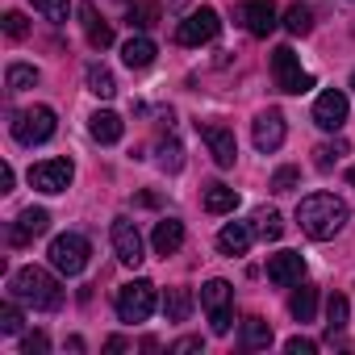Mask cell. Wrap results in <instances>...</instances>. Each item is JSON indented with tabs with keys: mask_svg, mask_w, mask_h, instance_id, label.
Returning <instances> with one entry per match:
<instances>
[{
	"mask_svg": "<svg viewBox=\"0 0 355 355\" xmlns=\"http://www.w3.org/2000/svg\"><path fill=\"white\" fill-rule=\"evenodd\" d=\"M284 30H288V34H297V38H305V34L313 30V21H309V9H305V5H293V9L284 13Z\"/></svg>",
	"mask_w": 355,
	"mask_h": 355,
	"instance_id": "obj_30",
	"label": "cell"
},
{
	"mask_svg": "<svg viewBox=\"0 0 355 355\" xmlns=\"http://www.w3.org/2000/svg\"><path fill=\"white\" fill-rule=\"evenodd\" d=\"M343 326H347V297H343V293H334V297L326 301V334L334 338Z\"/></svg>",
	"mask_w": 355,
	"mask_h": 355,
	"instance_id": "obj_29",
	"label": "cell"
},
{
	"mask_svg": "<svg viewBox=\"0 0 355 355\" xmlns=\"http://www.w3.org/2000/svg\"><path fill=\"white\" fill-rule=\"evenodd\" d=\"M159 17H163L159 0H138V5H130V26L134 30H150V26H159Z\"/></svg>",
	"mask_w": 355,
	"mask_h": 355,
	"instance_id": "obj_26",
	"label": "cell"
},
{
	"mask_svg": "<svg viewBox=\"0 0 355 355\" xmlns=\"http://www.w3.org/2000/svg\"><path fill=\"white\" fill-rule=\"evenodd\" d=\"M351 88H355V76H351Z\"/></svg>",
	"mask_w": 355,
	"mask_h": 355,
	"instance_id": "obj_44",
	"label": "cell"
},
{
	"mask_svg": "<svg viewBox=\"0 0 355 355\" xmlns=\"http://www.w3.org/2000/svg\"><path fill=\"white\" fill-rule=\"evenodd\" d=\"M5 84H9L13 92H26V88H34V84H38V67H30V63H9Z\"/></svg>",
	"mask_w": 355,
	"mask_h": 355,
	"instance_id": "obj_28",
	"label": "cell"
},
{
	"mask_svg": "<svg viewBox=\"0 0 355 355\" xmlns=\"http://www.w3.org/2000/svg\"><path fill=\"white\" fill-rule=\"evenodd\" d=\"M343 121H347V96H343L338 88L322 92V96L313 101V125L326 130V134H334V130H343Z\"/></svg>",
	"mask_w": 355,
	"mask_h": 355,
	"instance_id": "obj_12",
	"label": "cell"
},
{
	"mask_svg": "<svg viewBox=\"0 0 355 355\" xmlns=\"http://www.w3.org/2000/svg\"><path fill=\"white\" fill-rule=\"evenodd\" d=\"M0 330H5V334H21V309L13 301L0 305Z\"/></svg>",
	"mask_w": 355,
	"mask_h": 355,
	"instance_id": "obj_36",
	"label": "cell"
},
{
	"mask_svg": "<svg viewBox=\"0 0 355 355\" xmlns=\"http://www.w3.org/2000/svg\"><path fill=\"white\" fill-rule=\"evenodd\" d=\"M84 80H88V92H92V96H101V101H109V96H117V80H113V71H109V67H101V63H92Z\"/></svg>",
	"mask_w": 355,
	"mask_h": 355,
	"instance_id": "obj_24",
	"label": "cell"
},
{
	"mask_svg": "<svg viewBox=\"0 0 355 355\" xmlns=\"http://www.w3.org/2000/svg\"><path fill=\"white\" fill-rule=\"evenodd\" d=\"M13 297L26 301V305H34V309H59V305H63L59 280H55L46 268H34V263L13 272Z\"/></svg>",
	"mask_w": 355,
	"mask_h": 355,
	"instance_id": "obj_2",
	"label": "cell"
},
{
	"mask_svg": "<svg viewBox=\"0 0 355 355\" xmlns=\"http://www.w3.org/2000/svg\"><path fill=\"white\" fill-rule=\"evenodd\" d=\"M113 251H117V259L125 263V268H138L146 255H142V234H138V226L130 222V218H117L113 222Z\"/></svg>",
	"mask_w": 355,
	"mask_h": 355,
	"instance_id": "obj_13",
	"label": "cell"
},
{
	"mask_svg": "<svg viewBox=\"0 0 355 355\" xmlns=\"http://www.w3.org/2000/svg\"><path fill=\"white\" fill-rule=\"evenodd\" d=\"M46 347H51V343H46V334H42V330H34V334H26V338H21V351H26V355H46Z\"/></svg>",
	"mask_w": 355,
	"mask_h": 355,
	"instance_id": "obj_38",
	"label": "cell"
},
{
	"mask_svg": "<svg viewBox=\"0 0 355 355\" xmlns=\"http://www.w3.org/2000/svg\"><path fill=\"white\" fill-rule=\"evenodd\" d=\"M284 351H288V355H313V343H309V338H288Z\"/></svg>",
	"mask_w": 355,
	"mask_h": 355,
	"instance_id": "obj_40",
	"label": "cell"
},
{
	"mask_svg": "<svg viewBox=\"0 0 355 355\" xmlns=\"http://www.w3.org/2000/svg\"><path fill=\"white\" fill-rule=\"evenodd\" d=\"M175 355H193V351H205V338H180V343H175L171 347Z\"/></svg>",
	"mask_w": 355,
	"mask_h": 355,
	"instance_id": "obj_39",
	"label": "cell"
},
{
	"mask_svg": "<svg viewBox=\"0 0 355 355\" xmlns=\"http://www.w3.org/2000/svg\"><path fill=\"white\" fill-rule=\"evenodd\" d=\"M251 239H255V234H251V226H247V222H226V226L218 230V251H222V255H230V259H234V255H247Z\"/></svg>",
	"mask_w": 355,
	"mask_h": 355,
	"instance_id": "obj_19",
	"label": "cell"
},
{
	"mask_svg": "<svg viewBox=\"0 0 355 355\" xmlns=\"http://www.w3.org/2000/svg\"><path fill=\"white\" fill-rule=\"evenodd\" d=\"M88 134H92L101 146H113V142H121L125 125H121V117H117L113 109H96V113L88 117Z\"/></svg>",
	"mask_w": 355,
	"mask_h": 355,
	"instance_id": "obj_18",
	"label": "cell"
},
{
	"mask_svg": "<svg viewBox=\"0 0 355 355\" xmlns=\"http://www.w3.org/2000/svg\"><path fill=\"white\" fill-rule=\"evenodd\" d=\"M163 313H167V322H189V313H193V293H189V288H167Z\"/></svg>",
	"mask_w": 355,
	"mask_h": 355,
	"instance_id": "obj_23",
	"label": "cell"
},
{
	"mask_svg": "<svg viewBox=\"0 0 355 355\" xmlns=\"http://www.w3.org/2000/svg\"><path fill=\"white\" fill-rule=\"evenodd\" d=\"M343 155H347V142H343V138H338V142H322V146L313 150V163H318V167L326 171V167H334V163H338Z\"/></svg>",
	"mask_w": 355,
	"mask_h": 355,
	"instance_id": "obj_32",
	"label": "cell"
},
{
	"mask_svg": "<svg viewBox=\"0 0 355 355\" xmlns=\"http://www.w3.org/2000/svg\"><path fill=\"white\" fill-rule=\"evenodd\" d=\"M5 34H9V38H26V34H30L26 13H17V9H13V13H5Z\"/></svg>",
	"mask_w": 355,
	"mask_h": 355,
	"instance_id": "obj_37",
	"label": "cell"
},
{
	"mask_svg": "<svg viewBox=\"0 0 355 355\" xmlns=\"http://www.w3.org/2000/svg\"><path fill=\"white\" fill-rule=\"evenodd\" d=\"M205 209L218 214V218H222V214H234V209H239V193L226 189L222 180H214V184H205Z\"/></svg>",
	"mask_w": 355,
	"mask_h": 355,
	"instance_id": "obj_22",
	"label": "cell"
},
{
	"mask_svg": "<svg viewBox=\"0 0 355 355\" xmlns=\"http://www.w3.org/2000/svg\"><path fill=\"white\" fill-rule=\"evenodd\" d=\"M0 193H13V167H0Z\"/></svg>",
	"mask_w": 355,
	"mask_h": 355,
	"instance_id": "obj_41",
	"label": "cell"
},
{
	"mask_svg": "<svg viewBox=\"0 0 355 355\" xmlns=\"http://www.w3.org/2000/svg\"><path fill=\"white\" fill-rule=\"evenodd\" d=\"M197 130H201V138H205V146H209L214 163H218V167H234V159H239L234 130H230V125H222V121H197Z\"/></svg>",
	"mask_w": 355,
	"mask_h": 355,
	"instance_id": "obj_10",
	"label": "cell"
},
{
	"mask_svg": "<svg viewBox=\"0 0 355 355\" xmlns=\"http://www.w3.org/2000/svg\"><path fill=\"white\" fill-rule=\"evenodd\" d=\"M301 276H305V259H301V251H276V255L268 259V280H272V284L293 288V284H301Z\"/></svg>",
	"mask_w": 355,
	"mask_h": 355,
	"instance_id": "obj_14",
	"label": "cell"
},
{
	"mask_svg": "<svg viewBox=\"0 0 355 355\" xmlns=\"http://www.w3.org/2000/svg\"><path fill=\"white\" fill-rule=\"evenodd\" d=\"M105 351H109V355H117V351H125V338H109V343H105Z\"/></svg>",
	"mask_w": 355,
	"mask_h": 355,
	"instance_id": "obj_42",
	"label": "cell"
},
{
	"mask_svg": "<svg viewBox=\"0 0 355 355\" xmlns=\"http://www.w3.org/2000/svg\"><path fill=\"white\" fill-rule=\"evenodd\" d=\"M347 180H351V189H355V167H351V171H347Z\"/></svg>",
	"mask_w": 355,
	"mask_h": 355,
	"instance_id": "obj_43",
	"label": "cell"
},
{
	"mask_svg": "<svg viewBox=\"0 0 355 355\" xmlns=\"http://www.w3.org/2000/svg\"><path fill=\"white\" fill-rule=\"evenodd\" d=\"M297 180H301V171H297V167H280V171L272 175V184H268V189H272V193H293Z\"/></svg>",
	"mask_w": 355,
	"mask_h": 355,
	"instance_id": "obj_35",
	"label": "cell"
},
{
	"mask_svg": "<svg viewBox=\"0 0 355 355\" xmlns=\"http://www.w3.org/2000/svg\"><path fill=\"white\" fill-rule=\"evenodd\" d=\"M150 247H155V255H175L184 247V222H175V218H163L159 226H155V234H150Z\"/></svg>",
	"mask_w": 355,
	"mask_h": 355,
	"instance_id": "obj_17",
	"label": "cell"
},
{
	"mask_svg": "<svg viewBox=\"0 0 355 355\" xmlns=\"http://www.w3.org/2000/svg\"><path fill=\"white\" fill-rule=\"evenodd\" d=\"M51 230V214L46 209H26L17 222H13V230H9V243L13 247H30L34 239H42Z\"/></svg>",
	"mask_w": 355,
	"mask_h": 355,
	"instance_id": "obj_15",
	"label": "cell"
},
{
	"mask_svg": "<svg viewBox=\"0 0 355 355\" xmlns=\"http://www.w3.org/2000/svg\"><path fill=\"white\" fill-rule=\"evenodd\" d=\"M347 218H351V209H347V201L334 197V193H313V197H305V201L297 205V226H301L309 239H318V243L334 239V234L347 226Z\"/></svg>",
	"mask_w": 355,
	"mask_h": 355,
	"instance_id": "obj_1",
	"label": "cell"
},
{
	"mask_svg": "<svg viewBox=\"0 0 355 355\" xmlns=\"http://www.w3.org/2000/svg\"><path fill=\"white\" fill-rule=\"evenodd\" d=\"M34 9H38L46 21H55V26H63V21L71 17V5H67V0H34Z\"/></svg>",
	"mask_w": 355,
	"mask_h": 355,
	"instance_id": "obj_31",
	"label": "cell"
},
{
	"mask_svg": "<svg viewBox=\"0 0 355 355\" xmlns=\"http://www.w3.org/2000/svg\"><path fill=\"white\" fill-rule=\"evenodd\" d=\"M288 309H293V318H297V322H313V313H318V288H309V284H301V288L293 293V301H288Z\"/></svg>",
	"mask_w": 355,
	"mask_h": 355,
	"instance_id": "obj_25",
	"label": "cell"
},
{
	"mask_svg": "<svg viewBox=\"0 0 355 355\" xmlns=\"http://www.w3.org/2000/svg\"><path fill=\"white\" fill-rule=\"evenodd\" d=\"M76 180V163L71 159H46V163H38V167H30V184L38 189V193H67V184Z\"/></svg>",
	"mask_w": 355,
	"mask_h": 355,
	"instance_id": "obj_8",
	"label": "cell"
},
{
	"mask_svg": "<svg viewBox=\"0 0 355 355\" xmlns=\"http://www.w3.org/2000/svg\"><path fill=\"white\" fill-rule=\"evenodd\" d=\"M155 313V284L150 280H130L117 288V318L121 322H146Z\"/></svg>",
	"mask_w": 355,
	"mask_h": 355,
	"instance_id": "obj_6",
	"label": "cell"
},
{
	"mask_svg": "<svg viewBox=\"0 0 355 355\" xmlns=\"http://www.w3.org/2000/svg\"><path fill=\"white\" fill-rule=\"evenodd\" d=\"M218 30H222L218 13H214V9H197V13H189V17L180 21V30H175V42H180V46H205V42L218 38Z\"/></svg>",
	"mask_w": 355,
	"mask_h": 355,
	"instance_id": "obj_9",
	"label": "cell"
},
{
	"mask_svg": "<svg viewBox=\"0 0 355 355\" xmlns=\"http://www.w3.org/2000/svg\"><path fill=\"white\" fill-rule=\"evenodd\" d=\"M159 167L171 171V175L184 167V150H180V142H163V146H159Z\"/></svg>",
	"mask_w": 355,
	"mask_h": 355,
	"instance_id": "obj_34",
	"label": "cell"
},
{
	"mask_svg": "<svg viewBox=\"0 0 355 355\" xmlns=\"http://www.w3.org/2000/svg\"><path fill=\"white\" fill-rule=\"evenodd\" d=\"M255 222H259V234H263L268 243H276V239L284 234V218H280L276 209H259V218H255Z\"/></svg>",
	"mask_w": 355,
	"mask_h": 355,
	"instance_id": "obj_33",
	"label": "cell"
},
{
	"mask_svg": "<svg viewBox=\"0 0 355 355\" xmlns=\"http://www.w3.org/2000/svg\"><path fill=\"white\" fill-rule=\"evenodd\" d=\"M284 113L280 109H263L259 117H255V125H251V142H255V150H263V155H272V150H280L284 146Z\"/></svg>",
	"mask_w": 355,
	"mask_h": 355,
	"instance_id": "obj_11",
	"label": "cell"
},
{
	"mask_svg": "<svg viewBox=\"0 0 355 355\" xmlns=\"http://www.w3.org/2000/svg\"><path fill=\"white\" fill-rule=\"evenodd\" d=\"M80 21H84V34H88V42H92V51H105V46H113V30L101 21V13H96V5H80Z\"/></svg>",
	"mask_w": 355,
	"mask_h": 355,
	"instance_id": "obj_20",
	"label": "cell"
},
{
	"mask_svg": "<svg viewBox=\"0 0 355 355\" xmlns=\"http://www.w3.org/2000/svg\"><path fill=\"white\" fill-rule=\"evenodd\" d=\"M51 134H55V109H51V105L21 109V113L13 117V138H17L21 146H42Z\"/></svg>",
	"mask_w": 355,
	"mask_h": 355,
	"instance_id": "obj_5",
	"label": "cell"
},
{
	"mask_svg": "<svg viewBox=\"0 0 355 355\" xmlns=\"http://www.w3.org/2000/svg\"><path fill=\"white\" fill-rule=\"evenodd\" d=\"M155 55H159V51H155V42H150V38H142V34H134V38L121 46V63H125V67H134V71L150 67V63H155Z\"/></svg>",
	"mask_w": 355,
	"mask_h": 355,
	"instance_id": "obj_21",
	"label": "cell"
},
{
	"mask_svg": "<svg viewBox=\"0 0 355 355\" xmlns=\"http://www.w3.org/2000/svg\"><path fill=\"white\" fill-rule=\"evenodd\" d=\"M230 301H234L230 280H205V284H201V305H205V313H209L214 334H230Z\"/></svg>",
	"mask_w": 355,
	"mask_h": 355,
	"instance_id": "obj_7",
	"label": "cell"
},
{
	"mask_svg": "<svg viewBox=\"0 0 355 355\" xmlns=\"http://www.w3.org/2000/svg\"><path fill=\"white\" fill-rule=\"evenodd\" d=\"M272 343V322H263V318H247L243 322V347H268Z\"/></svg>",
	"mask_w": 355,
	"mask_h": 355,
	"instance_id": "obj_27",
	"label": "cell"
},
{
	"mask_svg": "<svg viewBox=\"0 0 355 355\" xmlns=\"http://www.w3.org/2000/svg\"><path fill=\"white\" fill-rule=\"evenodd\" d=\"M243 21H247V30L255 38H268L280 26V13H276L272 0H247V5H243Z\"/></svg>",
	"mask_w": 355,
	"mask_h": 355,
	"instance_id": "obj_16",
	"label": "cell"
},
{
	"mask_svg": "<svg viewBox=\"0 0 355 355\" xmlns=\"http://www.w3.org/2000/svg\"><path fill=\"white\" fill-rule=\"evenodd\" d=\"M88 255H92V247H88V239L76 234V230H67V234H59V239L51 243V268H55L59 276H80V272L88 268Z\"/></svg>",
	"mask_w": 355,
	"mask_h": 355,
	"instance_id": "obj_3",
	"label": "cell"
},
{
	"mask_svg": "<svg viewBox=\"0 0 355 355\" xmlns=\"http://www.w3.org/2000/svg\"><path fill=\"white\" fill-rule=\"evenodd\" d=\"M272 80H276V88L288 92V96H301V92L313 88V76L301 71V59L293 55V46H276V51H272Z\"/></svg>",
	"mask_w": 355,
	"mask_h": 355,
	"instance_id": "obj_4",
	"label": "cell"
}]
</instances>
